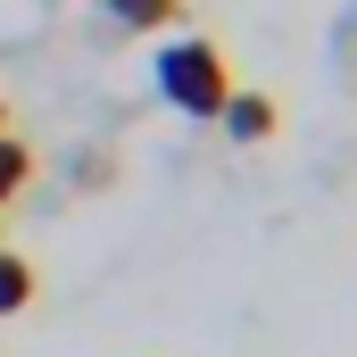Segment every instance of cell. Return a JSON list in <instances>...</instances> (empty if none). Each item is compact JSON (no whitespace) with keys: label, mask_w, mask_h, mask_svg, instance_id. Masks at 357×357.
Instances as JSON below:
<instances>
[{"label":"cell","mask_w":357,"mask_h":357,"mask_svg":"<svg viewBox=\"0 0 357 357\" xmlns=\"http://www.w3.org/2000/svg\"><path fill=\"white\" fill-rule=\"evenodd\" d=\"M158 100H167L175 116H216V108L233 100V59H225L208 33H175V42L158 50Z\"/></svg>","instance_id":"cell-1"},{"label":"cell","mask_w":357,"mask_h":357,"mask_svg":"<svg viewBox=\"0 0 357 357\" xmlns=\"http://www.w3.org/2000/svg\"><path fill=\"white\" fill-rule=\"evenodd\" d=\"M216 125H225L233 142H274V100H266V91H241V84H233V100L216 108Z\"/></svg>","instance_id":"cell-2"},{"label":"cell","mask_w":357,"mask_h":357,"mask_svg":"<svg viewBox=\"0 0 357 357\" xmlns=\"http://www.w3.org/2000/svg\"><path fill=\"white\" fill-rule=\"evenodd\" d=\"M100 17L116 33H167V25H183V0H100Z\"/></svg>","instance_id":"cell-3"},{"label":"cell","mask_w":357,"mask_h":357,"mask_svg":"<svg viewBox=\"0 0 357 357\" xmlns=\"http://www.w3.org/2000/svg\"><path fill=\"white\" fill-rule=\"evenodd\" d=\"M33 291H42V274H33V258L0 250V316H25V307H33Z\"/></svg>","instance_id":"cell-4"},{"label":"cell","mask_w":357,"mask_h":357,"mask_svg":"<svg viewBox=\"0 0 357 357\" xmlns=\"http://www.w3.org/2000/svg\"><path fill=\"white\" fill-rule=\"evenodd\" d=\"M25 183H33V150H25L17 133H0V208H8Z\"/></svg>","instance_id":"cell-5"},{"label":"cell","mask_w":357,"mask_h":357,"mask_svg":"<svg viewBox=\"0 0 357 357\" xmlns=\"http://www.w3.org/2000/svg\"><path fill=\"white\" fill-rule=\"evenodd\" d=\"M0 133H8V108H0Z\"/></svg>","instance_id":"cell-6"}]
</instances>
